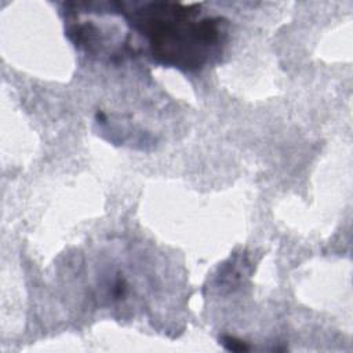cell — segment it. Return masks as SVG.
Returning a JSON list of instances; mask_svg holds the SVG:
<instances>
[{
	"instance_id": "obj_2",
	"label": "cell",
	"mask_w": 353,
	"mask_h": 353,
	"mask_svg": "<svg viewBox=\"0 0 353 353\" xmlns=\"http://www.w3.org/2000/svg\"><path fill=\"white\" fill-rule=\"evenodd\" d=\"M222 345L232 352H243V350H248L250 347L240 339H236L233 336H223L222 338Z\"/></svg>"
},
{
	"instance_id": "obj_1",
	"label": "cell",
	"mask_w": 353,
	"mask_h": 353,
	"mask_svg": "<svg viewBox=\"0 0 353 353\" xmlns=\"http://www.w3.org/2000/svg\"><path fill=\"white\" fill-rule=\"evenodd\" d=\"M125 17L148 39L153 58L188 70L203 66L219 51L226 36V22L200 17L199 3H143Z\"/></svg>"
}]
</instances>
